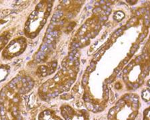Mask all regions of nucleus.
Instances as JSON below:
<instances>
[{
	"mask_svg": "<svg viewBox=\"0 0 150 120\" xmlns=\"http://www.w3.org/2000/svg\"><path fill=\"white\" fill-rule=\"evenodd\" d=\"M142 98L145 102H149V89H146L142 92Z\"/></svg>",
	"mask_w": 150,
	"mask_h": 120,
	"instance_id": "20e7f679",
	"label": "nucleus"
},
{
	"mask_svg": "<svg viewBox=\"0 0 150 120\" xmlns=\"http://www.w3.org/2000/svg\"><path fill=\"white\" fill-rule=\"evenodd\" d=\"M60 109L66 120H89V113L85 109L76 110L67 105H62Z\"/></svg>",
	"mask_w": 150,
	"mask_h": 120,
	"instance_id": "f03ea898",
	"label": "nucleus"
},
{
	"mask_svg": "<svg viewBox=\"0 0 150 120\" xmlns=\"http://www.w3.org/2000/svg\"><path fill=\"white\" fill-rule=\"evenodd\" d=\"M39 120H62L59 116L55 114L51 109H46L41 113L39 116Z\"/></svg>",
	"mask_w": 150,
	"mask_h": 120,
	"instance_id": "7ed1b4c3",
	"label": "nucleus"
},
{
	"mask_svg": "<svg viewBox=\"0 0 150 120\" xmlns=\"http://www.w3.org/2000/svg\"><path fill=\"white\" fill-rule=\"evenodd\" d=\"M139 107V97L135 94H126L118 101L109 112L108 120H134Z\"/></svg>",
	"mask_w": 150,
	"mask_h": 120,
	"instance_id": "f257e3e1",
	"label": "nucleus"
},
{
	"mask_svg": "<svg viewBox=\"0 0 150 120\" xmlns=\"http://www.w3.org/2000/svg\"><path fill=\"white\" fill-rule=\"evenodd\" d=\"M144 120H149V108H147L144 112Z\"/></svg>",
	"mask_w": 150,
	"mask_h": 120,
	"instance_id": "39448f33",
	"label": "nucleus"
}]
</instances>
